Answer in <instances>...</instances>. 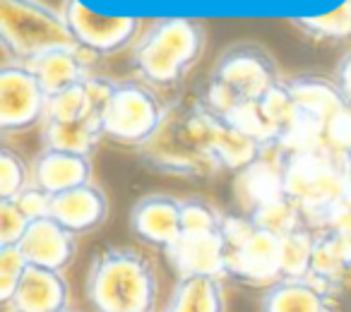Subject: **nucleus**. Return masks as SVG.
Listing matches in <instances>:
<instances>
[{"label": "nucleus", "mask_w": 351, "mask_h": 312, "mask_svg": "<svg viewBox=\"0 0 351 312\" xmlns=\"http://www.w3.org/2000/svg\"><path fill=\"white\" fill-rule=\"evenodd\" d=\"M224 118L202 99L166 108L156 135L140 146L142 161L152 171L178 178H210L221 171L217 140Z\"/></svg>", "instance_id": "nucleus-1"}, {"label": "nucleus", "mask_w": 351, "mask_h": 312, "mask_svg": "<svg viewBox=\"0 0 351 312\" xmlns=\"http://www.w3.org/2000/svg\"><path fill=\"white\" fill-rule=\"evenodd\" d=\"M205 29L188 17H164L149 25L130 49V63L140 82L152 89H171L183 82L202 58Z\"/></svg>", "instance_id": "nucleus-2"}, {"label": "nucleus", "mask_w": 351, "mask_h": 312, "mask_svg": "<svg viewBox=\"0 0 351 312\" xmlns=\"http://www.w3.org/2000/svg\"><path fill=\"white\" fill-rule=\"evenodd\" d=\"M84 291L94 312H154L159 298L154 267L130 248H108L97 255Z\"/></svg>", "instance_id": "nucleus-3"}, {"label": "nucleus", "mask_w": 351, "mask_h": 312, "mask_svg": "<svg viewBox=\"0 0 351 312\" xmlns=\"http://www.w3.org/2000/svg\"><path fill=\"white\" fill-rule=\"evenodd\" d=\"M282 79L274 60L260 46L241 44L217 60L202 101L226 118L243 103L260 101Z\"/></svg>", "instance_id": "nucleus-4"}, {"label": "nucleus", "mask_w": 351, "mask_h": 312, "mask_svg": "<svg viewBox=\"0 0 351 312\" xmlns=\"http://www.w3.org/2000/svg\"><path fill=\"white\" fill-rule=\"evenodd\" d=\"M0 44L12 63L29 65L56 49H75L63 12L41 0H0Z\"/></svg>", "instance_id": "nucleus-5"}, {"label": "nucleus", "mask_w": 351, "mask_h": 312, "mask_svg": "<svg viewBox=\"0 0 351 312\" xmlns=\"http://www.w3.org/2000/svg\"><path fill=\"white\" fill-rule=\"evenodd\" d=\"M284 190L303 211L308 226L325 229L335 207L344 202L341 156L330 149L284 156Z\"/></svg>", "instance_id": "nucleus-6"}, {"label": "nucleus", "mask_w": 351, "mask_h": 312, "mask_svg": "<svg viewBox=\"0 0 351 312\" xmlns=\"http://www.w3.org/2000/svg\"><path fill=\"white\" fill-rule=\"evenodd\" d=\"M221 235L226 243V278L241 286L265 288L279 283L282 238L253 224L245 214L224 216Z\"/></svg>", "instance_id": "nucleus-7"}, {"label": "nucleus", "mask_w": 351, "mask_h": 312, "mask_svg": "<svg viewBox=\"0 0 351 312\" xmlns=\"http://www.w3.org/2000/svg\"><path fill=\"white\" fill-rule=\"evenodd\" d=\"M164 116L166 106L149 84L140 79L116 82V89L104 108V140L140 149L156 135Z\"/></svg>", "instance_id": "nucleus-8"}, {"label": "nucleus", "mask_w": 351, "mask_h": 312, "mask_svg": "<svg viewBox=\"0 0 351 312\" xmlns=\"http://www.w3.org/2000/svg\"><path fill=\"white\" fill-rule=\"evenodd\" d=\"M63 12L75 44L94 58L121 53L140 39V17L132 15H106L92 10L84 0H63Z\"/></svg>", "instance_id": "nucleus-9"}, {"label": "nucleus", "mask_w": 351, "mask_h": 312, "mask_svg": "<svg viewBox=\"0 0 351 312\" xmlns=\"http://www.w3.org/2000/svg\"><path fill=\"white\" fill-rule=\"evenodd\" d=\"M49 94L25 63H5L0 68V130L5 135L44 125Z\"/></svg>", "instance_id": "nucleus-10"}, {"label": "nucleus", "mask_w": 351, "mask_h": 312, "mask_svg": "<svg viewBox=\"0 0 351 312\" xmlns=\"http://www.w3.org/2000/svg\"><path fill=\"white\" fill-rule=\"evenodd\" d=\"M284 195H287L284 190V154L277 146L263 149L260 159H255L250 166L236 173L234 200L241 214L250 216L263 205Z\"/></svg>", "instance_id": "nucleus-11"}, {"label": "nucleus", "mask_w": 351, "mask_h": 312, "mask_svg": "<svg viewBox=\"0 0 351 312\" xmlns=\"http://www.w3.org/2000/svg\"><path fill=\"white\" fill-rule=\"evenodd\" d=\"M130 231L137 240L159 250H169L183 235L181 200L171 195H147L130 209Z\"/></svg>", "instance_id": "nucleus-12"}, {"label": "nucleus", "mask_w": 351, "mask_h": 312, "mask_svg": "<svg viewBox=\"0 0 351 312\" xmlns=\"http://www.w3.org/2000/svg\"><path fill=\"white\" fill-rule=\"evenodd\" d=\"M171 267L178 278L207 276L226 278V243L221 231L217 233H183L166 250Z\"/></svg>", "instance_id": "nucleus-13"}, {"label": "nucleus", "mask_w": 351, "mask_h": 312, "mask_svg": "<svg viewBox=\"0 0 351 312\" xmlns=\"http://www.w3.org/2000/svg\"><path fill=\"white\" fill-rule=\"evenodd\" d=\"M17 248L22 250V255L32 267L65 272L77 252V235L70 233L56 219L44 216V219L32 221Z\"/></svg>", "instance_id": "nucleus-14"}, {"label": "nucleus", "mask_w": 351, "mask_h": 312, "mask_svg": "<svg viewBox=\"0 0 351 312\" xmlns=\"http://www.w3.org/2000/svg\"><path fill=\"white\" fill-rule=\"evenodd\" d=\"M49 216L75 235L92 233L106 221L108 197L97 183H87V185L56 195L51 200Z\"/></svg>", "instance_id": "nucleus-15"}, {"label": "nucleus", "mask_w": 351, "mask_h": 312, "mask_svg": "<svg viewBox=\"0 0 351 312\" xmlns=\"http://www.w3.org/2000/svg\"><path fill=\"white\" fill-rule=\"evenodd\" d=\"M87 183H92L89 156L44 149L32 164V185L41 187L51 197L75 190L80 185H87Z\"/></svg>", "instance_id": "nucleus-16"}, {"label": "nucleus", "mask_w": 351, "mask_h": 312, "mask_svg": "<svg viewBox=\"0 0 351 312\" xmlns=\"http://www.w3.org/2000/svg\"><path fill=\"white\" fill-rule=\"evenodd\" d=\"M308 278L335 296L351 286V240L330 229L317 231Z\"/></svg>", "instance_id": "nucleus-17"}, {"label": "nucleus", "mask_w": 351, "mask_h": 312, "mask_svg": "<svg viewBox=\"0 0 351 312\" xmlns=\"http://www.w3.org/2000/svg\"><path fill=\"white\" fill-rule=\"evenodd\" d=\"M70 307V286L63 272L32 267L27 269L15 300L10 302L12 312H60Z\"/></svg>", "instance_id": "nucleus-18"}, {"label": "nucleus", "mask_w": 351, "mask_h": 312, "mask_svg": "<svg viewBox=\"0 0 351 312\" xmlns=\"http://www.w3.org/2000/svg\"><path fill=\"white\" fill-rule=\"evenodd\" d=\"M260 312H339L337 296L311 278H282L263 293Z\"/></svg>", "instance_id": "nucleus-19"}, {"label": "nucleus", "mask_w": 351, "mask_h": 312, "mask_svg": "<svg viewBox=\"0 0 351 312\" xmlns=\"http://www.w3.org/2000/svg\"><path fill=\"white\" fill-rule=\"evenodd\" d=\"M94 55L84 53L80 46L75 49H56L51 53H44L41 58L32 60L29 68L36 75V79L41 82L44 92L49 96L63 92V89L73 87V84L82 82L84 77H89L94 65Z\"/></svg>", "instance_id": "nucleus-20"}, {"label": "nucleus", "mask_w": 351, "mask_h": 312, "mask_svg": "<svg viewBox=\"0 0 351 312\" xmlns=\"http://www.w3.org/2000/svg\"><path fill=\"white\" fill-rule=\"evenodd\" d=\"M289 92L293 96V103L308 113L311 118L320 120L327 127V122L346 106V99L341 96L339 87L335 79L315 77V75H306V77H293L287 82Z\"/></svg>", "instance_id": "nucleus-21"}, {"label": "nucleus", "mask_w": 351, "mask_h": 312, "mask_svg": "<svg viewBox=\"0 0 351 312\" xmlns=\"http://www.w3.org/2000/svg\"><path fill=\"white\" fill-rule=\"evenodd\" d=\"M224 283L221 278L188 276L178 278L164 312H224Z\"/></svg>", "instance_id": "nucleus-22"}, {"label": "nucleus", "mask_w": 351, "mask_h": 312, "mask_svg": "<svg viewBox=\"0 0 351 312\" xmlns=\"http://www.w3.org/2000/svg\"><path fill=\"white\" fill-rule=\"evenodd\" d=\"M41 140H44V149L92 156V151L104 140V127L99 120H82V122L46 120L41 125Z\"/></svg>", "instance_id": "nucleus-23"}, {"label": "nucleus", "mask_w": 351, "mask_h": 312, "mask_svg": "<svg viewBox=\"0 0 351 312\" xmlns=\"http://www.w3.org/2000/svg\"><path fill=\"white\" fill-rule=\"evenodd\" d=\"M291 22L313 41H349L351 39V0L317 15H298Z\"/></svg>", "instance_id": "nucleus-24"}, {"label": "nucleus", "mask_w": 351, "mask_h": 312, "mask_svg": "<svg viewBox=\"0 0 351 312\" xmlns=\"http://www.w3.org/2000/svg\"><path fill=\"white\" fill-rule=\"evenodd\" d=\"M250 219H253L255 226L279 235V238H284V235L293 233L298 229H308L306 216H303V211L298 209V205L289 195L263 205L260 209H255L250 214Z\"/></svg>", "instance_id": "nucleus-25"}, {"label": "nucleus", "mask_w": 351, "mask_h": 312, "mask_svg": "<svg viewBox=\"0 0 351 312\" xmlns=\"http://www.w3.org/2000/svg\"><path fill=\"white\" fill-rule=\"evenodd\" d=\"M315 248V231L298 229L282 238V274L284 278H308Z\"/></svg>", "instance_id": "nucleus-26"}, {"label": "nucleus", "mask_w": 351, "mask_h": 312, "mask_svg": "<svg viewBox=\"0 0 351 312\" xmlns=\"http://www.w3.org/2000/svg\"><path fill=\"white\" fill-rule=\"evenodd\" d=\"M32 185V166L10 146L0 149V200H17Z\"/></svg>", "instance_id": "nucleus-27"}, {"label": "nucleus", "mask_w": 351, "mask_h": 312, "mask_svg": "<svg viewBox=\"0 0 351 312\" xmlns=\"http://www.w3.org/2000/svg\"><path fill=\"white\" fill-rule=\"evenodd\" d=\"M181 221L183 233H217L221 231L224 216L207 200L188 197V200H181Z\"/></svg>", "instance_id": "nucleus-28"}, {"label": "nucleus", "mask_w": 351, "mask_h": 312, "mask_svg": "<svg viewBox=\"0 0 351 312\" xmlns=\"http://www.w3.org/2000/svg\"><path fill=\"white\" fill-rule=\"evenodd\" d=\"M27 269H29V262L17 245L0 248V300L8 307L15 300V293L20 288L22 278H25Z\"/></svg>", "instance_id": "nucleus-29"}, {"label": "nucleus", "mask_w": 351, "mask_h": 312, "mask_svg": "<svg viewBox=\"0 0 351 312\" xmlns=\"http://www.w3.org/2000/svg\"><path fill=\"white\" fill-rule=\"evenodd\" d=\"M32 221L12 200H0V248L20 245Z\"/></svg>", "instance_id": "nucleus-30"}, {"label": "nucleus", "mask_w": 351, "mask_h": 312, "mask_svg": "<svg viewBox=\"0 0 351 312\" xmlns=\"http://www.w3.org/2000/svg\"><path fill=\"white\" fill-rule=\"evenodd\" d=\"M325 146L332 154L341 156L351 154V103H346L325 127Z\"/></svg>", "instance_id": "nucleus-31"}, {"label": "nucleus", "mask_w": 351, "mask_h": 312, "mask_svg": "<svg viewBox=\"0 0 351 312\" xmlns=\"http://www.w3.org/2000/svg\"><path fill=\"white\" fill-rule=\"evenodd\" d=\"M51 200H53V197H51L49 192H44L36 185H29L17 200H12V202L25 211L27 219L36 221V219H44V216L51 214Z\"/></svg>", "instance_id": "nucleus-32"}, {"label": "nucleus", "mask_w": 351, "mask_h": 312, "mask_svg": "<svg viewBox=\"0 0 351 312\" xmlns=\"http://www.w3.org/2000/svg\"><path fill=\"white\" fill-rule=\"evenodd\" d=\"M325 229L335 231V233L351 240V202L349 200L339 202V205L335 207V211H332L330 219H327Z\"/></svg>", "instance_id": "nucleus-33"}, {"label": "nucleus", "mask_w": 351, "mask_h": 312, "mask_svg": "<svg viewBox=\"0 0 351 312\" xmlns=\"http://www.w3.org/2000/svg\"><path fill=\"white\" fill-rule=\"evenodd\" d=\"M335 82H337V87H339L341 96L346 99V103H351V51L341 55V60L337 63Z\"/></svg>", "instance_id": "nucleus-34"}, {"label": "nucleus", "mask_w": 351, "mask_h": 312, "mask_svg": "<svg viewBox=\"0 0 351 312\" xmlns=\"http://www.w3.org/2000/svg\"><path fill=\"white\" fill-rule=\"evenodd\" d=\"M341 178H344V200L351 202V154L341 159Z\"/></svg>", "instance_id": "nucleus-35"}, {"label": "nucleus", "mask_w": 351, "mask_h": 312, "mask_svg": "<svg viewBox=\"0 0 351 312\" xmlns=\"http://www.w3.org/2000/svg\"><path fill=\"white\" fill-rule=\"evenodd\" d=\"M60 312H77V310H73V307H68V310H60Z\"/></svg>", "instance_id": "nucleus-36"}, {"label": "nucleus", "mask_w": 351, "mask_h": 312, "mask_svg": "<svg viewBox=\"0 0 351 312\" xmlns=\"http://www.w3.org/2000/svg\"><path fill=\"white\" fill-rule=\"evenodd\" d=\"M10 312H12V310H10Z\"/></svg>", "instance_id": "nucleus-37"}]
</instances>
